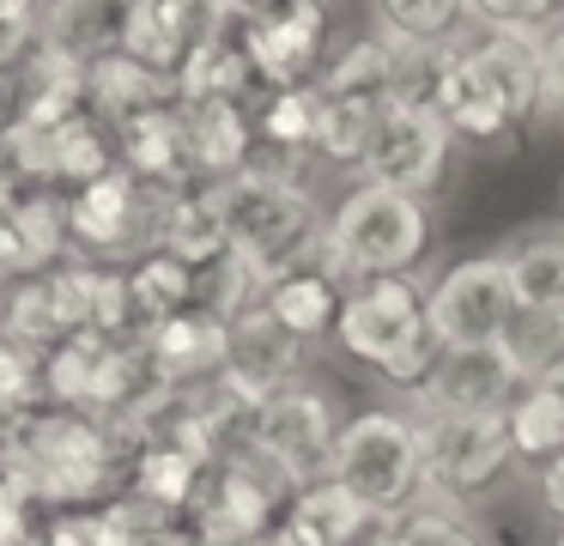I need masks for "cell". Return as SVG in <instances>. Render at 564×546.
<instances>
[{"instance_id": "6da1fadb", "label": "cell", "mask_w": 564, "mask_h": 546, "mask_svg": "<svg viewBox=\"0 0 564 546\" xmlns=\"http://www.w3.org/2000/svg\"><path fill=\"white\" fill-rule=\"evenodd\" d=\"M540 43L516 31H467L455 49L406 61L401 97L431 104L462 152H510L540 121Z\"/></svg>"}, {"instance_id": "7a4b0ae2", "label": "cell", "mask_w": 564, "mask_h": 546, "mask_svg": "<svg viewBox=\"0 0 564 546\" xmlns=\"http://www.w3.org/2000/svg\"><path fill=\"white\" fill-rule=\"evenodd\" d=\"M128 443L110 419L74 407H37L0 425V480L25 485L43 510L110 504L128 492Z\"/></svg>"}, {"instance_id": "3957f363", "label": "cell", "mask_w": 564, "mask_h": 546, "mask_svg": "<svg viewBox=\"0 0 564 546\" xmlns=\"http://www.w3.org/2000/svg\"><path fill=\"white\" fill-rule=\"evenodd\" d=\"M437 237H443L437 201L382 189V182H346L328 201L322 255L352 286H365V279H425Z\"/></svg>"}, {"instance_id": "277c9868", "label": "cell", "mask_w": 564, "mask_h": 546, "mask_svg": "<svg viewBox=\"0 0 564 546\" xmlns=\"http://www.w3.org/2000/svg\"><path fill=\"white\" fill-rule=\"evenodd\" d=\"M425 279H365V286H352L340 322H334V340H328L334 352L365 364L394 400H413L443 352L437 334H431Z\"/></svg>"}, {"instance_id": "5b68a950", "label": "cell", "mask_w": 564, "mask_h": 546, "mask_svg": "<svg viewBox=\"0 0 564 546\" xmlns=\"http://www.w3.org/2000/svg\"><path fill=\"white\" fill-rule=\"evenodd\" d=\"M219 206L231 249L256 267L261 286L280 279L285 267L310 261L322 249V231H328V201L316 194V182L280 164H249L243 176L219 182Z\"/></svg>"}, {"instance_id": "8992f818", "label": "cell", "mask_w": 564, "mask_h": 546, "mask_svg": "<svg viewBox=\"0 0 564 546\" xmlns=\"http://www.w3.org/2000/svg\"><path fill=\"white\" fill-rule=\"evenodd\" d=\"M419 443H425V504L486 516L522 473L503 419L479 413H419Z\"/></svg>"}, {"instance_id": "52a82bcc", "label": "cell", "mask_w": 564, "mask_h": 546, "mask_svg": "<svg viewBox=\"0 0 564 546\" xmlns=\"http://www.w3.org/2000/svg\"><path fill=\"white\" fill-rule=\"evenodd\" d=\"M334 485L365 497L377 516H401V510L425 504V443H419V413L389 400V407H365L346 419L340 443H334Z\"/></svg>"}, {"instance_id": "ba28073f", "label": "cell", "mask_w": 564, "mask_h": 546, "mask_svg": "<svg viewBox=\"0 0 564 546\" xmlns=\"http://www.w3.org/2000/svg\"><path fill=\"white\" fill-rule=\"evenodd\" d=\"M425 310H431L437 346H491V340H510L522 303H516L503 249H474L449 267H431Z\"/></svg>"}, {"instance_id": "9c48e42d", "label": "cell", "mask_w": 564, "mask_h": 546, "mask_svg": "<svg viewBox=\"0 0 564 546\" xmlns=\"http://www.w3.org/2000/svg\"><path fill=\"white\" fill-rule=\"evenodd\" d=\"M455 164H462V146H455L449 121L431 104H419V97H394L377 116V133H370L358 182H382V189L437 201L443 182L455 176Z\"/></svg>"}, {"instance_id": "30bf717a", "label": "cell", "mask_w": 564, "mask_h": 546, "mask_svg": "<svg viewBox=\"0 0 564 546\" xmlns=\"http://www.w3.org/2000/svg\"><path fill=\"white\" fill-rule=\"evenodd\" d=\"M346 419H352V413H340L334 388H322L304 376V383H292V388L261 400L256 449L268 461H280L297 485H316V480H328V468H334V443H340Z\"/></svg>"}, {"instance_id": "8fae6325", "label": "cell", "mask_w": 564, "mask_h": 546, "mask_svg": "<svg viewBox=\"0 0 564 546\" xmlns=\"http://www.w3.org/2000/svg\"><path fill=\"white\" fill-rule=\"evenodd\" d=\"M534 383L528 358L510 340H491V346H443L431 364L425 388L401 407L413 413H479V419H503V413L522 400V388Z\"/></svg>"}, {"instance_id": "7c38bea8", "label": "cell", "mask_w": 564, "mask_h": 546, "mask_svg": "<svg viewBox=\"0 0 564 546\" xmlns=\"http://www.w3.org/2000/svg\"><path fill=\"white\" fill-rule=\"evenodd\" d=\"M249 49V67H256L261 92H297V85H316L322 67L334 55V24H328V0H292L285 12L237 31Z\"/></svg>"}, {"instance_id": "4fadbf2b", "label": "cell", "mask_w": 564, "mask_h": 546, "mask_svg": "<svg viewBox=\"0 0 564 546\" xmlns=\"http://www.w3.org/2000/svg\"><path fill=\"white\" fill-rule=\"evenodd\" d=\"M152 225H159V194H147L128 170L91 182L86 194L67 201L74 249L98 255V261H140V255H152Z\"/></svg>"}, {"instance_id": "5bb4252c", "label": "cell", "mask_w": 564, "mask_h": 546, "mask_svg": "<svg viewBox=\"0 0 564 546\" xmlns=\"http://www.w3.org/2000/svg\"><path fill=\"white\" fill-rule=\"evenodd\" d=\"M346 291H352V279L316 249L310 261L285 267L280 279L261 286V310H268L285 334H297L310 352H316L322 340H334V322H340V310H346Z\"/></svg>"}, {"instance_id": "9a60e30c", "label": "cell", "mask_w": 564, "mask_h": 546, "mask_svg": "<svg viewBox=\"0 0 564 546\" xmlns=\"http://www.w3.org/2000/svg\"><path fill=\"white\" fill-rule=\"evenodd\" d=\"M140 0H50L43 7V55L91 73L128 49Z\"/></svg>"}, {"instance_id": "2e32d148", "label": "cell", "mask_w": 564, "mask_h": 546, "mask_svg": "<svg viewBox=\"0 0 564 546\" xmlns=\"http://www.w3.org/2000/svg\"><path fill=\"white\" fill-rule=\"evenodd\" d=\"M304 376H310V346L297 334H285L261 303L243 315V322H231V371H225V383H231L243 400L261 407L268 395L304 383Z\"/></svg>"}, {"instance_id": "e0dca14e", "label": "cell", "mask_w": 564, "mask_h": 546, "mask_svg": "<svg viewBox=\"0 0 564 546\" xmlns=\"http://www.w3.org/2000/svg\"><path fill=\"white\" fill-rule=\"evenodd\" d=\"M74 231H67V201L50 189L13 194L0 206V267L13 279H43L67 261Z\"/></svg>"}, {"instance_id": "ac0fdd59", "label": "cell", "mask_w": 564, "mask_h": 546, "mask_svg": "<svg viewBox=\"0 0 564 546\" xmlns=\"http://www.w3.org/2000/svg\"><path fill=\"white\" fill-rule=\"evenodd\" d=\"M147 352H152L164 383L195 395V388L225 383V371H231V322H219V315H207V310H183V315L152 328Z\"/></svg>"}, {"instance_id": "d6986e66", "label": "cell", "mask_w": 564, "mask_h": 546, "mask_svg": "<svg viewBox=\"0 0 564 546\" xmlns=\"http://www.w3.org/2000/svg\"><path fill=\"white\" fill-rule=\"evenodd\" d=\"M116 152H122V170L140 182L147 194H183L195 189V152H188V128H183V104L159 109V116H140L134 128L116 133Z\"/></svg>"}, {"instance_id": "ffe728a7", "label": "cell", "mask_w": 564, "mask_h": 546, "mask_svg": "<svg viewBox=\"0 0 564 546\" xmlns=\"http://www.w3.org/2000/svg\"><path fill=\"white\" fill-rule=\"evenodd\" d=\"M370 31L406 61H425L455 49L474 31V0H365Z\"/></svg>"}, {"instance_id": "44dd1931", "label": "cell", "mask_w": 564, "mask_h": 546, "mask_svg": "<svg viewBox=\"0 0 564 546\" xmlns=\"http://www.w3.org/2000/svg\"><path fill=\"white\" fill-rule=\"evenodd\" d=\"M401 73H406V55H394L377 31H358V36H346V43H334L316 92L328 97V104L382 109V104L401 97Z\"/></svg>"}, {"instance_id": "7402d4cb", "label": "cell", "mask_w": 564, "mask_h": 546, "mask_svg": "<svg viewBox=\"0 0 564 546\" xmlns=\"http://www.w3.org/2000/svg\"><path fill=\"white\" fill-rule=\"evenodd\" d=\"M183 128H188V152H195V176L213 182V189L243 176L261 158L249 104H183Z\"/></svg>"}, {"instance_id": "603a6c76", "label": "cell", "mask_w": 564, "mask_h": 546, "mask_svg": "<svg viewBox=\"0 0 564 546\" xmlns=\"http://www.w3.org/2000/svg\"><path fill=\"white\" fill-rule=\"evenodd\" d=\"M152 249L183 261V267H207V261H219V255H231L219 189H213V182H195V189H183V194H164L159 225H152Z\"/></svg>"}, {"instance_id": "cb8c5ba5", "label": "cell", "mask_w": 564, "mask_h": 546, "mask_svg": "<svg viewBox=\"0 0 564 546\" xmlns=\"http://www.w3.org/2000/svg\"><path fill=\"white\" fill-rule=\"evenodd\" d=\"M285 528H292L304 546H377L382 528H389V516H377V510H370L365 497H352L346 485L316 480V485H304V492L292 497Z\"/></svg>"}, {"instance_id": "d4e9b609", "label": "cell", "mask_w": 564, "mask_h": 546, "mask_svg": "<svg viewBox=\"0 0 564 546\" xmlns=\"http://www.w3.org/2000/svg\"><path fill=\"white\" fill-rule=\"evenodd\" d=\"M522 315H564V218L558 225H522L498 243Z\"/></svg>"}, {"instance_id": "484cf974", "label": "cell", "mask_w": 564, "mask_h": 546, "mask_svg": "<svg viewBox=\"0 0 564 546\" xmlns=\"http://www.w3.org/2000/svg\"><path fill=\"white\" fill-rule=\"evenodd\" d=\"M86 97H91V121H104L110 133L134 128L140 116H159V109L183 104V92H176L171 73H152V67H140V61H128V55L91 67Z\"/></svg>"}, {"instance_id": "4316f807", "label": "cell", "mask_w": 564, "mask_h": 546, "mask_svg": "<svg viewBox=\"0 0 564 546\" xmlns=\"http://www.w3.org/2000/svg\"><path fill=\"white\" fill-rule=\"evenodd\" d=\"M316 128H322V92H316V85H297V92H268L256 104V140H261L256 164L304 170L310 158H316Z\"/></svg>"}, {"instance_id": "83f0119b", "label": "cell", "mask_w": 564, "mask_h": 546, "mask_svg": "<svg viewBox=\"0 0 564 546\" xmlns=\"http://www.w3.org/2000/svg\"><path fill=\"white\" fill-rule=\"evenodd\" d=\"M176 92H183V104H249V109L268 97L237 31L213 36L207 49H195V55L183 61V73H176Z\"/></svg>"}, {"instance_id": "f1b7e54d", "label": "cell", "mask_w": 564, "mask_h": 546, "mask_svg": "<svg viewBox=\"0 0 564 546\" xmlns=\"http://www.w3.org/2000/svg\"><path fill=\"white\" fill-rule=\"evenodd\" d=\"M503 431H510V449H516V473H540L564 456V395L552 383H528L522 400L503 413Z\"/></svg>"}, {"instance_id": "f546056e", "label": "cell", "mask_w": 564, "mask_h": 546, "mask_svg": "<svg viewBox=\"0 0 564 546\" xmlns=\"http://www.w3.org/2000/svg\"><path fill=\"white\" fill-rule=\"evenodd\" d=\"M122 170V152H116V133L104 128V121H74V128L55 133L50 146V189L62 194V201H74V194H86L91 182L116 176Z\"/></svg>"}, {"instance_id": "4dcf8cb0", "label": "cell", "mask_w": 564, "mask_h": 546, "mask_svg": "<svg viewBox=\"0 0 564 546\" xmlns=\"http://www.w3.org/2000/svg\"><path fill=\"white\" fill-rule=\"evenodd\" d=\"M128 286H134V303H140V322H147V334L159 322H171V315L195 310V267L171 261V255H140L134 267H128Z\"/></svg>"}, {"instance_id": "1f68e13d", "label": "cell", "mask_w": 564, "mask_h": 546, "mask_svg": "<svg viewBox=\"0 0 564 546\" xmlns=\"http://www.w3.org/2000/svg\"><path fill=\"white\" fill-rule=\"evenodd\" d=\"M377 116L382 109H358V104H328L322 97V128H316V170H340L346 182H358L365 170V152H370V133H377Z\"/></svg>"}, {"instance_id": "d6a6232c", "label": "cell", "mask_w": 564, "mask_h": 546, "mask_svg": "<svg viewBox=\"0 0 564 546\" xmlns=\"http://www.w3.org/2000/svg\"><path fill=\"white\" fill-rule=\"evenodd\" d=\"M7 340L25 346L31 358H50L55 346L74 340L62 310H55V298H50V279H19L13 286V298H7Z\"/></svg>"}, {"instance_id": "836d02e7", "label": "cell", "mask_w": 564, "mask_h": 546, "mask_svg": "<svg viewBox=\"0 0 564 546\" xmlns=\"http://www.w3.org/2000/svg\"><path fill=\"white\" fill-rule=\"evenodd\" d=\"M171 528H176V522L164 516V510H152L147 497H134V492H122V497H110V504L86 510L91 546H164V534H171Z\"/></svg>"}, {"instance_id": "e575fe53", "label": "cell", "mask_w": 564, "mask_h": 546, "mask_svg": "<svg viewBox=\"0 0 564 546\" xmlns=\"http://www.w3.org/2000/svg\"><path fill=\"white\" fill-rule=\"evenodd\" d=\"M382 546H491V540H486V528H479V516L413 504V510H401V516H389Z\"/></svg>"}, {"instance_id": "d590c367", "label": "cell", "mask_w": 564, "mask_h": 546, "mask_svg": "<svg viewBox=\"0 0 564 546\" xmlns=\"http://www.w3.org/2000/svg\"><path fill=\"white\" fill-rule=\"evenodd\" d=\"M43 400H50V395H43L37 358L0 334V425H7V419H25V413H37Z\"/></svg>"}, {"instance_id": "8d00e7d4", "label": "cell", "mask_w": 564, "mask_h": 546, "mask_svg": "<svg viewBox=\"0 0 564 546\" xmlns=\"http://www.w3.org/2000/svg\"><path fill=\"white\" fill-rule=\"evenodd\" d=\"M479 31H516V36H552L564 24V0H474Z\"/></svg>"}, {"instance_id": "74e56055", "label": "cell", "mask_w": 564, "mask_h": 546, "mask_svg": "<svg viewBox=\"0 0 564 546\" xmlns=\"http://www.w3.org/2000/svg\"><path fill=\"white\" fill-rule=\"evenodd\" d=\"M0 546H50V516L25 485L0 480Z\"/></svg>"}, {"instance_id": "f35d334b", "label": "cell", "mask_w": 564, "mask_h": 546, "mask_svg": "<svg viewBox=\"0 0 564 546\" xmlns=\"http://www.w3.org/2000/svg\"><path fill=\"white\" fill-rule=\"evenodd\" d=\"M31 49H43V7L37 0H0V67H19Z\"/></svg>"}, {"instance_id": "ab89813d", "label": "cell", "mask_w": 564, "mask_h": 546, "mask_svg": "<svg viewBox=\"0 0 564 546\" xmlns=\"http://www.w3.org/2000/svg\"><path fill=\"white\" fill-rule=\"evenodd\" d=\"M540 121L564 128V24L540 43Z\"/></svg>"}, {"instance_id": "60d3db41", "label": "cell", "mask_w": 564, "mask_h": 546, "mask_svg": "<svg viewBox=\"0 0 564 546\" xmlns=\"http://www.w3.org/2000/svg\"><path fill=\"white\" fill-rule=\"evenodd\" d=\"M528 497L540 504V516L552 522V534H564V456L552 461V468H540V473H528Z\"/></svg>"}, {"instance_id": "b9f144b4", "label": "cell", "mask_w": 564, "mask_h": 546, "mask_svg": "<svg viewBox=\"0 0 564 546\" xmlns=\"http://www.w3.org/2000/svg\"><path fill=\"white\" fill-rule=\"evenodd\" d=\"M285 7H292V0H219V12H225L231 31H249V24L273 19V12H285Z\"/></svg>"}, {"instance_id": "7bdbcfd3", "label": "cell", "mask_w": 564, "mask_h": 546, "mask_svg": "<svg viewBox=\"0 0 564 546\" xmlns=\"http://www.w3.org/2000/svg\"><path fill=\"white\" fill-rule=\"evenodd\" d=\"M50 546H91L86 510H62V516H50Z\"/></svg>"}, {"instance_id": "ee69618b", "label": "cell", "mask_w": 564, "mask_h": 546, "mask_svg": "<svg viewBox=\"0 0 564 546\" xmlns=\"http://www.w3.org/2000/svg\"><path fill=\"white\" fill-rule=\"evenodd\" d=\"M164 546H207V540H200V534H188V528H183V522H176V528H171V534H164Z\"/></svg>"}, {"instance_id": "f6af8a7d", "label": "cell", "mask_w": 564, "mask_h": 546, "mask_svg": "<svg viewBox=\"0 0 564 546\" xmlns=\"http://www.w3.org/2000/svg\"><path fill=\"white\" fill-rule=\"evenodd\" d=\"M540 383H552V388H558V395H564V358H558V364H552V371H546V376H540Z\"/></svg>"}, {"instance_id": "bcb514c9", "label": "cell", "mask_w": 564, "mask_h": 546, "mask_svg": "<svg viewBox=\"0 0 564 546\" xmlns=\"http://www.w3.org/2000/svg\"><path fill=\"white\" fill-rule=\"evenodd\" d=\"M552 546H564V534H552Z\"/></svg>"}, {"instance_id": "7dc6e473", "label": "cell", "mask_w": 564, "mask_h": 546, "mask_svg": "<svg viewBox=\"0 0 564 546\" xmlns=\"http://www.w3.org/2000/svg\"><path fill=\"white\" fill-rule=\"evenodd\" d=\"M249 546H261V540H249Z\"/></svg>"}]
</instances>
